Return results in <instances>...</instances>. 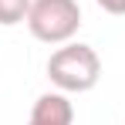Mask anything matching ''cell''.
<instances>
[{
  "instance_id": "6da1fadb",
  "label": "cell",
  "mask_w": 125,
  "mask_h": 125,
  "mask_svg": "<svg viewBox=\"0 0 125 125\" xmlns=\"http://www.w3.org/2000/svg\"><path fill=\"white\" fill-rule=\"evenodd\" d=\"M47 78L64 95L91 91L102 78V58L88 44H64L47 58Z\"/></svg>"
},
{
  "instance_id": "7a4b0ae2",
  "label": "cell",
  "mask_w": 125,
  "mask_h": 125,
  "mask_svg": "<svg viewBox=\"0 0 125 125\" xmlns=\"http://www.w3.org/2000/svg\"><path fill=\"white\" fill-rule=\"evenodd\" d=\"M24 24L41 44H68L81 27V7L78 0H34Z\"/></svg>"
},
{
  "instance_id": "3957f363",
  "label": "cell",
  "mask_w": 125,
  "mask_h": 125,
  "mask_svg": "<svg viewBox=\"0 0 125 125\" xmlns=\"http://www.w3.org/2000/svg\"><path fill=\"white\" fill-rule=\"evenodd\" d=\"M71 122H74V105L68 102V95L64 91H47L34 102L27 125H71Z\"/></svg>"
},
{
  "instance_id": "277c9868",
  "label": "cell",
  "mask_w": 125,
  "mask_h": 125,
  "mask_svg": "<svg viewBox=\"0 0 125 125\" xmlns=\"http://www.w3.org/2000/svg\"><path fill=\"white\" fill-rule=\"evenodd\" d=\"M31 3L34 0H0V27H14V24L27 21Z\"/></svg>"
},
{
  "instance_id": "5b68a950",
  "label": "cell",
  "mask_w": 125,
  "mask_h": 125,
  "mask_svg": "<svg viewBox=\"0 0 125 125\" xmlns=\"http://www.w3.org/2000/svg\"><path fill=\"white\" fill-rule=\"evenodd\" d=\"M98 7H102L105 14H115V17H122L125 14V0H95Z\"/></svg>"
}]
</instances>
